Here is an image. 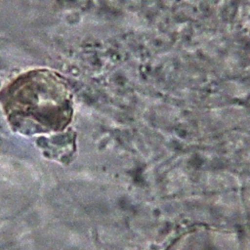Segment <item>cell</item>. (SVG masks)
I'll use <instances>...</instances> for the list:
<instances>
[{"label": "cell", "instance_id": "cell-1", "mask_svg": "<svg viewBox=\"0 0 250 250\" xmlns=\"http://www.w3.org/2000/svg\"><path fill=\"white\" fill-rule=\"evenodd\" d=\"M63 82L48 71H32L11 85L9 107L18 113L43 117L53 113L64 115L69 102Z\"/></svg>", "mask_w": 250, "mask_h": 250}]
</instances>
